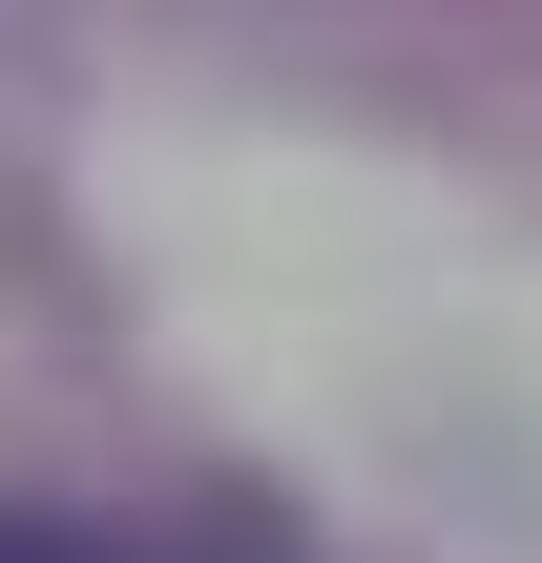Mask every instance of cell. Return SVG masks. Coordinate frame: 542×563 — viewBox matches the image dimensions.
Returning <instances> with one entry per match:
<instances>
[{
  "label": "cell",
  "instance_id": "6da1fadb",
  "mask_svg": "<svg viewBox=\"0 0 542 563\" xmlns=\"http://www.w3.org/2000/svg\"><path fill=\"white\" fill-rule=\"evenodd\" d=\"M0 563H104V543H63V522H0Z\"/></svg>",
  "mask_w": 542,
  "mask_h": 563
}]
</instances>
